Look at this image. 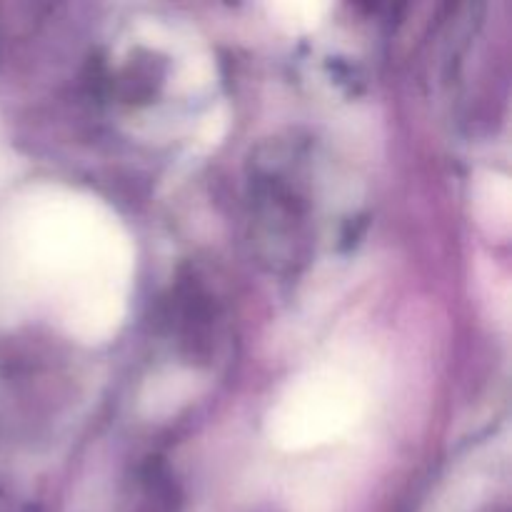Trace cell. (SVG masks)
Returning a JSON list of instances; mask_svg holds the SVG:
<instances>
[{
    "label": "cell",
    "mask_w": 512,
    "mask_h": 512,
    "mask_svg": "<svg viewBox=\"0 0 512 512\" xmlns=\"http://www.w3.org/2000/svg\"><path fill=\"white\" fill-rule=\"evenodd\" d=\"M478 213L485 225L493 230H505L510 223V185L508 178L488 175L478 188Z\"/></svg>",
    "instance_id": "3"
},
{
    "label": "cell",
    "mask_w": 512,
    "mask_h": 512,
    "mask_svg": "<svg viewBox=\"0 0 512 512\" xmlns=\"http://www.w3.org/2000/svg\"><path fill=\"white\" fill-rule=\"evenodd\" d=\"M365 410V393L350 375L318 370L295 380L268 420L270 438L283 450H310L348 433Z\"/></svg>",
    "instance_id": "2"
},
{
    "label": "cell",
    "mask_w": 512,
    "mask_h": 512,
    "mask_svg": "<svg viewBox=\"0 0 512 512\" xmlns=\"http://www.w3.org/2000/svg\"><path fill=\"white\" fill-rule=\"evenodd\" d=\"M270 13H273L275 23H280L283 28L295 30H310L320 23L325 13V5L320 3H278L270 5Z\"/></svg>",
    "instance_id": "4"
},
{
    "label": "cell",
    "mask_w": 512,
    "mask_h": 512,
    "mask_svg": "<svg viewBox=\"0 0 512 512\" xmlns=\"http://www.w3.org/2000/svg\"><path fill=\"white\" fill-rule=\"evenodd\" d=\"M23 260L83 340H103L123 318L130 248L118 223L88 198L43 195L23 218Z\"/></svg>",
    "instance_id": "1"
}]
</instances>
